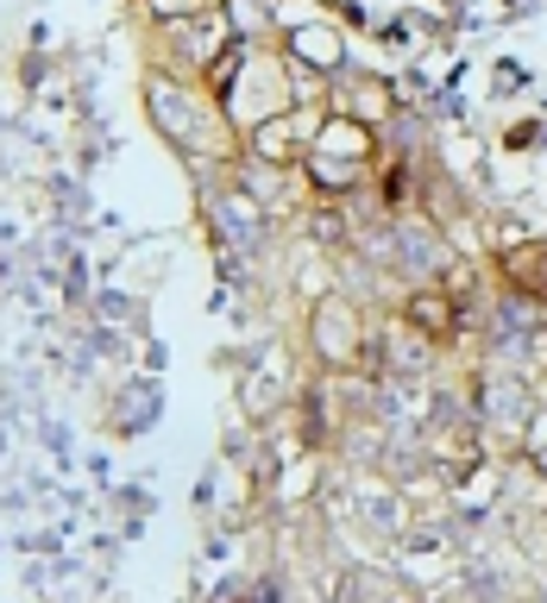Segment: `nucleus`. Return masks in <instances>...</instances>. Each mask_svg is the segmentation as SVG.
I'll list each match as a JSON object with an SVG mask.
<instances>
[{
	"mask_svg": "<svg viewBox=\"0 0 547 603\" xmlns=\"http://www.w3.org/2000/svg\"><path fill=\"white\" fill-rule=\"evenodd\" d=\"M485 415H491V421H497V415H504V421H522V415H529L522 383H510V378H504V383H485Z\"/></svg>",
	"mask_w": 547,
	"mask_h": 603,
	"instance_id": "nucleus-3",
	"label": "nucleus"
},
{
	"mask_svg": "<svg viewBox=\"0 0 547 603\" xmlns=\"http://www.w3.org/2000/svg\"><path fill=\"white\" fill-rule=\"evenodd\" d=\"M315 346H321V359H353V314H346V302H321L315 314Z\"/></svg>",
	"mask_w": 547,
	"mask_h": 603,
	"instance_id": "nucleus-2",
	"label": "nucleus"
},
{
	"mask_svg": "<svg viewBox=\"0 0 547 603\" xmlns=\"http://www.w3.org/2000/svg\"><path fill=\"white\" fill-rule=\"evenodd\" d=\"M397 264H403L409 276H434L441 271V240L428 233V226H397Z\"/></svg>",
	"mask_w": 547,
	"mask_h": 603,
	"instance_id": "nucleus-1",
	"label": "nucleus"
}]
</instances>
